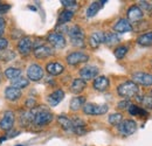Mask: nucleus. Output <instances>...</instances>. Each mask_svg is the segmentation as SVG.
I'll list each match as a JSON object with an SVG mask.
<instances>
[{
  "label": "nucleus",
  "mask_w": 152,
  "mask_h": 146,
  "mask_svg": "<svg viewBox=\"0 0 152 146\" xmlns=\"http://www.w3.org/2000/svg\"><path fill=\"white\" fill-rule=\"evenodd\" d=\"M33 53L35 55L37 58H46V57H49L54 54V49L49 46H46V45H42L38 48H35L33 50Z\"/></svg>",
  "instance_id": "16"
},
{
  "label": "nucleus",
  "mask_w": 152,
  "mask_h": 146,
  "mask_svg": "<svg viewBox=\"0 0 152 146\" xmlns=\"http://www.w3.org/2000/svg\"><path fill=\"white\" fill-rule=\"evenodd\" d=\"M43 77V69L40 64L33 63L28 67L27 69V78L28 81H33V82H38Z\"/></svg>",
  "instance_id": "9"
},
{
  "label": "nucleus",
  "mask_w": 152,
  "mask_h": 146,
  "mask_svg": "<svg viewBox=\"0 0 152 146\" xmlns=\"http://www.w3.org/2000/svg\"><path fill=\"white\" fill-rule=\"evenodd\" d=\"M107 1H94L89 5V7L87 8V17L88 18H93L98 13V11L102 8V6L105 4Z\"/></svg>",
  "instance_id": "22"
},
{
  "label": "nucleus",
  "mask_w": 152,
  "mask_h": 146,
  "mask_svg": "<svg viewBox=\"0 0 152 146\" xmlns=\"http://www.w3.org/2000/svg\"><path fill=\"white\" fill-rule=\"evenodd\" d=\"M126 15H128V21L130 23H134V22H138L139 20H142L144 17V12L136 5H133L131 7H129L128 12H126Z\"/></svg>",
  "instance_id": "14"
},
{
  "label": "nucleus",
  "mask_w": 152,
  "mask_h": 146,
  "mask_svg": "<svg viewBox=\"0 0 152 146\" xmlns=\"http://www.w3.org/2000/svg\"><path fill=\"white\" fill-rule=\"evenodd\" d=\"M132 82H134L137 85H144V87H151L152 85V74L137 72L132 74Z\"/></svg>",
  "instance_id": "8"
},
{
  "label": "nucleus",
  "mask_w": 152,
  "mask_h": 146,
  "mask_svg": "<svg viewBox=\"0 0 152 146\" xmlns=\"http://www.w3.org/2000/svg\"><path fill=\"white\" fill-rule=\"evenodd\" d=\"M86 88H87L86 81H83L82 78H75L70 85V91L73 93H81Z\"/></svg>",
  "instance_id": "23"
},
{
  "label": "nucleus",
  "mask_w": 152,
  "mask_h": 146,
  "mask_svg": "<svg viewBox=\"0 0 152 146\" xmlns=\"http://www.w3.org/2000/svg\"><path fill=\"white\" fill-rule=\"evenodd\" d=\"M10 9H11V6H10V5L0 4V14H5V13H7Z\"/></svg>",
  "instance_id": "38"
},
{
  "label": "nucleus",
  "mask_w": 152,
  "mask_h": 146,
  "mask_svg": "<svg viewBox=\"0 0 152 146\" xmlns=\"http://www.w3.org/2000/svg\"><path fill=\"white\" fill-rule=\"evenodd\" d=\"M32 48H33V41L31 37L23 36L22 39H20V41L18 42V50L22 56H27L28 54H31Z\"/></svg>",
  "instance_id": "12"
},
{
  "label": "nucleus",
  "mask_w": 152,
  "mask_h": 146,
  "mask_svg": "<svg viewBox=\"0 0 152 146\" xmlns=\"http://www.w3.org/2000/svg\"><path fill=\"white\" fill-rule=\"evenodd\" d=\"M54 116L53 113L48 109L45 108H34V118H33V125L38 126V128H42L48 125L52 120H53Z\"/></svg>",
  "instance_id": "1"
},
{
  "label": "nucleus",
  "mask_w": 152,
  "mask_h": 146,
  "mask_svg": "<svg viewBox=\"0 0 152 146\" xmlns=\"http://www.w3.org/2000/svg\"><path fill=\"white\" fill-rule=\"evenodd\" d=\"M57 122H58V124L61 125V128H63L66 132L73 133L74 128H73V122H72V119H69V118H68L67 116H64V115H60V116L57 117Z\"/></svg>",
  "instance_id": "20"
},
{
  "label": "nucleus",
  "mask_w": 152,
  "mask_h": 146,
  "mask_svg": "<svg viewBox=\"0 0 152 146\" xmlns=\"http://www.w3.org/2000/svg\"><path fill=\"white\" fill-rule=\"evenodd\" d=\"M8 46V40L7 39H4V37H0V52L6 49Z\"/></svg>",
  "instance_id": "39"
},
{
  "label": "nucleus",
  "mask_w": 152,
  "mask_h": 146,
  "mask_svg": "<svg viewBox=\"0 0 152 146\" xmlns=\"http://www.w3.org/2000/svg\"><path fill=\"white\" fill-rule=\"evenodd\" d=\"M102 43H104V32H95L89 37V45L91 48H98Z\"/></svg>",
  "instance_id": "17"
},
{
  "label": "nucleus",
  "mask_w": 152,
  "mask_h": 146,
  "mask_svg": "<svg viewBox=\"0 0 152 146\" xmlns=\"http://www.w3.org/2000/svg\"><path fill=\"white\" fill-rule=\"evenodd\" d=\"M68 35L70 37L72 45L77 48H83L86 46L84 42V32L80 26H72L70 28H68Z\"/></svg>",
  "instance_id": "3"
},
{
  "label": "nucleus",
  "mask_w": 152,
  "mask_h": 146,
  "mask_svg": "<svg viewBox=\"0 0 152 146\" xmlns=\"http://www.w3.org/2000/svg\"><path fill=\"white\" fill-rule=\"evenodd\" d=\"M89 60V55L83 53V52H74L67 55L66 61L69 66H77L80 63H84Z\"/></svg>",
  "instance_id": "7"
},
{
  "label": "nucleus",
  "mask_w": 152,
  "mask_h": 146,
  "mask_svg": "<svg viewBox=\"0 0 152 146\" xmlns=\"http://www.w3.org/2000/svg\"><path fill=\"white\" fill-rule=\"evenodd\" d=\"M61 4L66 9H69L73 12H74V8L77 7V1H74V0H61Z\"/></svg>",
  "instance_id": "34"
},
{
  "label": "nucleus",
  "mask_w": 152,
  "mask_h": 146,
  "mask_svg": "<svg viewBox=\"0 0 152 146\" xmlns=\"http://www.w3.org/2000/svg\"><path fill=\"white\" fill-rule=\"evenodd\" d=\"M99 69L96 66H86L80 70V76L83 81H90V80H95L98 75Z\"/></svg>",
  "instance_id": "11"
},
{
  "label": "nucleus",
  "mask_w": 152,
  "mask_h": 146,
  "mask_svg": "<svg viewBox=\"0 0 152 146\" xmlns=\"http://www.w3.org/2000/svg\"><path fill=\"white\" fill-rule=\"evenodd\" d=\"M151 92H152V91H151Z\"/></svg>",
  "instance_id": "43"
},
{
  "label": "nucleus",
  "mask_w": 152,
  "mask_h": 146,
  "mask_svg": "<svg viewBox=\"0 0 152 146\" xmlns=\"http://www.w3.org/2000/svg\"><path fill=\"white\" fill-rule=\"evenodd\" d=\"M21 90L19 89H17V88H14V87H8V88H6V90H5V98L7 99V101H11V102H14V101H18L20 97H21Z\"/></svg>",
  "instance_id": "21"
},
{
  "label": "nucleus",
  "mask_w": 152,
  "mask_h": 146,
  "mask_svg": "<svg viewBox=\"0 0 152 146\" xmlns=\"http://www.w3.org/2000/svg\"><path fill=\"white\" fill-rule=\"evenodd\" d=\"M139 4V8L143 11V9H145L146 12H152V4H149L148 1H139L138 2Z\"/></svg>",
  "instance_id": "35"
},
{
  "label": "nucleus",
  "mask_w": 152,
  "mask_h": 146,
  "mask_svg": "<svg viewBox=\"0 0 152 146\" xmlns=\"http://www.w3.org/2000/svg\"><path fill=\"white\" fill-rule=\"evenodd\" d=\"M63 98H64V91L61 90V89H57V90H55L54 92H52V93L48 96L47 101H48V104H49L50 107H56L57 104H58Z\"/></svg>",
  "instance_id": "18"
},
{
  "label": "nucleus",
  "mask_w": 152,
  "mask_h": 146,
  "mask_svg": "<svg viewBox=\"0 0 152 146\" xmlns=\"http://www.w3.org/2000/svg\"><path fill=\"white\" fill-rule=\"evenodd\" d=\"M73 18H74V12L73 11H69V9L62 11L61 14H60V17H58V26L69 22Z\"/></svg>",
  "instance_id": "27"
},
{
  "label": "nucleus",
  "mask_w": 152,
  "mask_h": 146,
  "mask_svg": "<svg viewBox=\"0 0 152 146\" xmlns=\"http://www.w3.org/2000/svg\"><path fill=\"white\" fill-rule=\"evenodd\" d=\"M18 146H23V145H18Z\"/></svg>",
  "instance_id": "42"
},
{
  "label": "nucleus",
  "mask_w": 152,
  "mask_h": 146,
  "mask_svg": "<svg viewBox=\"0 0 152 146\" xmlns=\"http://www.w3.org/2000/svg\"><path fill=\"white\" fill-rule=\"evenodd\" d=\"M28 84H29L28 78L22 77V76H19V77H17L15 80L12 81V87H14V88H17V89H19V90L26 88V87H28Z\"/></svg>",
  "instance_id": "28"
},
{
  "label": "nucleus",
  "mask_w": 152,
  "mask_h": 146,
  "mask_svg": "<svg viewBox=\"0 0 152 146\" xmlns=\"http://www.w3.org/2000/svg\"><path fill=\"white\" fill-rule=\"evenodd\" d=\"M47 41L49 42V45L55 48V49H62L66 47L67 45V41H66V37L63 36L61 33H57V32H53L50 33L48 37H47Z\"/></svg>",
  "instance_id": "6"
},
{
  "label": "nucleus",
  "mask_w": 152,
  "mask_h": 146,
  "mask_svg": "<svg viewBox=\"0 0 152 146\" xmlns=\"http://www.w3.org/2000/svg\"><path fill=\"white\" fill-rule=\"evenodd\" d=\"M5 53L6 54L4 55V56H0V58L2 61H11V60H13L15 57V54L13 52H11V50H5Z\"/></svg>",
  "instance_id": "37"
},
{
  "label": "nucleus",
  "mask_w": 152,
  "mask_h": 146,
  "mask_svg": "<svg viewBox=\"0 0 152 146\" xmlns=\"http://www.w3.org/2000/svg\"><path fill=\"white\" fill-rule=\"evenodd\" d=\"M5 76H6L10 81H13V80H15L17 77L21 76V70H20L19 68H13V67L7 68V69L5 70Z\"/></svg>",
  "instance_id": "30"
},
{
  "label": "nucleus",
  "mask_w": 152,
  "mask_h": 146,
  "mask_svg": "<svg viewBox=\"0 0 152 146\" xmlns=\"http://www.w3.org/2000/svg\"><path fill=\"white\" fill-rule=\"evenodd\" d=\"M110 85V82H109V78L107 76H97L94 82H93V87L96 91L103 92L105 90H108Z\"/></svg>",
  "instance_id": "15"
},
{
  "label": "nucleus",
  "mask_w": 152,
  "mask_h": 146,
  "mask_svg": "<svg viewBox=\"0 0 152 146\" xmlns=\"http://www.w3.org/2000/svg\"><path fill=\"white\" fill-rule=\"evenodd\" d=\"M137 43L139 46H143V47L152 46V32H148V33L139 35L137 39Z\"/></svg>",
  "instance_id": "26"
},
{
  "label": "nucleus",
  "mask_w": 152,
  "mask_h": 146,
  "mask_svg": "<svg viewBox=\"0 0 152 146\" xmlns=\"http://www.w3.org/2000/svg\"><path fill=\"white\" fill-rule=\"evenodd\" d=\"M114 31L115 33H119V34H123V33H130L133 31L132 23H130L128 21V19H119L117 20V22L114 25Z\"/></svg>",
  "instance_id": "13"
},
{
  "label": "nucleus",
  "mask_w": 152,
  "mask_h": 146,
  "mask_svg": "<svg viewBox=\"0 0 152 146\" xmlns=\"http://www.w3.org/2000/svg\"><path fill=\"white\" fill-rule=\"evenodd\" d=\"M130 105H131L130 101H129V99H124V101L118 102L117 108H118L119 110H126V109H129V107H130Z\"/></svg>",
  "instance_id": "36"
},
{
  "label": "nucleus",
  "mask_w": 152,
  "mask_h": 146,
  "mask_svg": "<svg viewBox=\"0 0 152 146\" xmlns=\"http://www.w3.org/2000/svg\"><path fill=\"white\" fill-rule=\"evenodd\" d=\"M5 27H6V22L2 18H0V37L5 33Z\"/></svg>",
  "instance_id": "41"
},
{
  "label": "nucleus",
  "mask_w": 152,
  "mask_h": 146,
  "mask_svg": "<svg viewBox=\"0 0 152 146\" xmlns=\"http://www.w3.org/2000/svg\"><path fill=\"white\" fill-rule=\"evenodd\" d=\"M128 52H129V47L128 46H118L116 49H115L114 54L116 56V58H118V60H122V58H124V56L128 54Z\"/></svg>",
  "instance_id": "31"
},
{
  "label": "nucleus",
  "mask_w": 152,
  "mask_h": 146,
  "mask_svg": "<svg viewBox=\"0 0 152 146\" xmlns=\"http://www.w3.org/2000/svg\"><path fill=\"white\" fill-rule=\"evenodd\" d=\"M117 93L125 99L136 97L139 93V87L132 81H125L117 87Z\"/></svg>",
  "instance_id": "2"
},
{
  "label": "nucleus",
  "mask_w": 152,
  "mask_h": 146,
  "mask_svg": "<svg viewBox=\"0 0 152 146\" xmlns=\"http://www.w3.org/2000/svg\"><path fill=\"white\" fill-rule=\"evenodd\" d=\"M46 70H47V73L49 74V75H52V76H57V75L63 73L64 67L61 63H58V62H49L46 66Z\"/></svg>",
  "instance_id": "19"
},
{
  "label": "nucleus",
  "mask_w": 152,
  "mask_h": 146,
  "mask_svg": "<svg viewBox=\"0 0 152 146\" xmlns=\"http://www.w3.org/2000/svg\"><path fill=\"white\" fill-rule=\"evenodd\" d=\"M143 104V107L149 111H152V96L149 95H143V99L140 102Z\"/></svg>",
  "instance_id": "33"
},
{
  "label": "nucleus",
  "mask_w": 152,
  "mask_h": 146,
  "mask_svg": "<svg viewBox=\"0 0 152 146\" xmlns=\"http://www.w3.org/2000/svg\"><path fill=\"white\" fill-rule=\"evenodd\" d=\"M14 112L13 111H6L2 116V118L0 119V128L4 131H10L12 130L14 125Z\"/></svg>",
  "instance_id": "10"
},
{
  "label": "nucleus",
  "mask_w": 152,
  "mask_h": 146,
  "mask_svg": "<svg viewBox=\"0 0 152 146\" xmlns=\"http://www.w3.org/2000/svg\"><path fill=\"white\" fill-rule=\"evenodd\" d=\"M128 111H129V113H130L131 116H142V117L148 116V111H146V110L137 107L136 104H131V105L129 107Z\"/></svg>",
  "instance_id": "29"
},
{
  "label": "nucleus",
  "mask_w": 152,
  "mask_h": 146,
  "mask_svg": "<svg viewBox=\"0 0 152 146\" xmlns=\"http://www.w3.org/2000/svg\"><path fill=\"white\" fill-rule=\"evenodd\" d=\"M119 41H121V39H119L117 33H115V32L104 33V43H105V45H108V46H114V45H117Z\"/></svg>",
  "instance_id": "25"
},
{
  "label": "nucleus",
  "mask_w": 152,
  "mask_h": 146,
  "mask_svg": "<svg viewBox=\"0 0 152 146\" xmlns=\"http://www.w3.org/2000/svg\"><path fill=\"white\" fill-rule=\"evenodd\" d=\"M83 112L89 116H99L108 112L109 107L107 104H95V103H86L83 105Z\"/></svg>",
  "instance_id": "4"
},
{
  "label": "nucleus",
  "mask_w": 152,
  "mask_h": 146,
  "mask_svg": "<svg viewBox=\"0 0 152 146\" xmlns=\"http://www.w3.org/2000/svg\"><path fill=\"white\" fill-rule=\"evenodd\" d=\"M108 122L114 126H118L123 122V116H122V113H113L109 116Z\"/></svg>",
  "instance_id": "32"
},
{
  "label": "nucleus",
  "mask_w": 152,
  "mask_h": 146,
  "mask_svg": "<svg viewBox=\"0 0 152 146\" xmlns=\"http://www.w3.org/2000/svg\"><path fill=\"white\" fill-rule=\"evenodd\" d=\"M118 131L124 137L131 136L137 131V123L133 119H125L118 125Z\"/></svg>",
  "instance_id": "5"
},
{
  "label": "nucleus",
  "mask_w": 152,
  "mask_h": 146,
  "mask_svg": "<svg viewBox=\"0 0 152 146\" xmlns=\"http://www.w3.org/2000/svg\"><path fill=\"white\" fill-rule=\"evenodd\" d=\"M84 104H86V97H83V96H77V97H74V98L70 101L69 108H70L72 111H78L80 109L83 108Z\"/></svg>",
  "instance_id": "24"
},
{
  "label": "nucleus",
  "mask_w": 152,
  "mask_h": 146,
  "mask_svg": "<svg viewBox=\"0 0 152 146\" xmlns=\"http://www.w3.org/2000/svg\"><path fill=\"white\" fill-rule=\"evenodd\" d=\"M35 104H37V101L34 98H28L27 102H26V105L28 108H31V109H34L35 108Z\"/></svg>",
  "instance_id": "40"
}]
</instances>
